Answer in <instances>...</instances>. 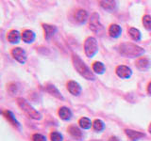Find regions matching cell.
<instances>
[{
    "label": "cell",
    "instance_id": "cell-1",
    "mask_svg": "<svg viewBox=\"0 0 151 141\" xmlns=\"http://www.w3.org/2000/svg\"><path fill=\"white\" fill-rule=\"evenodd\" d=\"M119 53L126 58H138L145 54V49L132 42H123L118 47Z\"/></svg>",
    "mask_w": 151,
    "mask_h": 141
},
{
    "label": "cell",
    "instance_id": "cell-2",
    "mask_svg": "<svg viewBox=\"0 0 151 141\" xmlns=\"http://www.w3.org/2000/svg\"><path fill=\"white\" fill-rule=\"evenodd\" d=\"M72 61H73L74 68L77 70V72L81 75L82 77H84L87 80H92V81H93V80L96 79V76H94L93 72L90 70V68L85 64L84 61L80 58L78 55L72 56Z\"/></svg>",
    "mask_w": 151,
    "mask_h": 141
},
{
    "label": "cell",
    "instance_id": "cell-3",
    "mask_svg": "<svg viewBox=\"0 0 151 141\" xmlns=\"http://www.w3.org/2000/svg\"><path fill=\"white\" fill-rule=\"evenodd\" d=\"M17 103H18L19 107L25 112V114L28 118H30V119H32V120H39L42 119L41 113L38 112L32 105H30L29 103H27V101L25 100V99L17 98Z\"/></svg>",
    "mask_w": 151,
    "mask_h": 141
},
{
    "label": "cell",
    "instance_id": "cell-4",
    "mask_svg": "<svg viewBox=\"0 0 151 141\" xmlns=\"http://www.w3.org/2000/svg\"><path fill=\"white\" fill-rule=\"evenodd\" d=\"M84 51L88 58H93L98 52V43L96 38L88 37L84 41Z\"/></svg>",
    "mask_w": 151,
    "mask_h": 141
},
{
    "label": "cell",
    "instance_id": "cell-5",
    "mask_svg": "<svg viewBox=\"0 0 151 141\" xmlns=\"http://www.w3.org/2000/svg\"><path fill=\"white\" fill-rule=\"evenodd\" d=\"M89 26H90V29L93 32L96 33L97 35L101 36L102 34H104V26H102L100 21H99L98 13L94 12L91 15V18H90V21H89Z\"/></svg>",
    "mask_w": 151,
    "mask_h": 141
},
{
    "label": "cell",
    "instance_id": "cell-6",
    "mask_svg": "<svg viewBox=\"0 0 151 141\" xmlns=\"http://www.w3.org/2000/svg\"><path fill=\"white\" fill-rule=\"evenodd\" d=\"M12 55L13 56V58L16 61H18L19 63L25 64L27 61V53L21 47H15L12 50Z\"/></svg>",
    "mask_w": 151,
    "mask_h": 141
},
{
    "label": "cell",
    "instance_id": "cell-7",
    "mask_svg": "<svg viewBox=\"0 0 151 141\" xmlns=\"http://www.w3.org/2000/svg\"><path fill=\"white\" fill-rule=\"evenodd\" d=\"M115 73L118 77L122 79H129L132 75V70L129 67H127L126 65H119L116 67Z\"/></svg>",
    "mask_w": 151,
    "mask_h": 141
},
{
    "label": "cell",
    "instance_id": "cell-8",
    "mask_svg": "<svg viewBox=\"0 0 151 141\" xmlns=\"http://www.w3.org/2000/svg\"><path fill=\"white\" fill-rule=\"evenodd\" d=\"M66 87H67L68 91L74 96H78L82 90L80 85L78 82L74 81V80H70V81H68L67 84H66Z\"/></svg>",
    "mask_w": 151,
    "mask_h": 141
},
{
    "label": "cell",
    "instance_id": "cell-9",
    "mask_svg": "<svg viewBox=\"0 0 151 141\" xmlns=\"http://www.w3.org/2000/svg\"><path fill=\"white\" fill-rule=\"evenodd\" d=\"M135 65L138 70H142V72H145V70H147L151 67V62L146 58H140L136 60Z\"/></svg>",
    "mask_w": 151,
    "mask_h": 141
},
{
    "label": "cell",
    "instance_id": "cell-10",
    "mask_svg": "<svg viewBox=\"0 0 151 141\" xmlns=\"http://www.w3.org/2000/svg\"><path fill=\"white\" fill-rule=\"evenodd\" d=\"M2 114L5 117V119H6L13 127H15V128H17V129H20L21 125H20V123H19V121L15 119V117H14L13 113L12 111L5 110V111L2 112Z\"/></svg>",
    "mask_w": 151,
    "mask_h": 141
},
{
    "label": "cell",
    "instance_id": "cell-11",
    "mask_svg": "<svg viewBox=\"0 0 151 141\" xmlns=\"http://www.w3.org/2000/svg\"><path fill=\"white\" fill-rule=\"evenodd\" d=\"M125 133L127 135V137H129L131 141H138L142 138H144L145 136V134L142 133V132L134 131V130H131V129H126Z\"/></svg>",
    "mask_w": 151,
    "mask_h": 141
},
{
    "label": "cell",
    "instance_id": "cell-12",
    "mask_svg": "<svg viewBox=\"0 0 151 141\" xmlns=\"http://www.w3.org/2000/svg\"><path fill=\"white\" fill-rule=\"evenodd\" d=\"M74 18H75L76 22H77L78 24L82 25V24H84L85 22L87 21V19H88V12L85 11V9H78V11L75 12Z\"/></svg>",
    "mask_w": 151,
    "mask_h": 141
},
{
    "label": "cell",
    "instance_id": "cell-13",
    "mask_svg": "<svg viewBox=\"0 0 151 141\" xmlns=\"http://www.w3.org/2000/svg\"><path fill=\"white\" fill-rule=\"evenodd\" d=\"M45 91H46V92H48L49 94H51V95H52V96H54L55 98L59 99V100H61V101H63V100H64L63 96L61 95V93L59 91V89L57 88L54 86V85H51V84L46 85V87H45Z\"/></svg>",
    "mask_w": 151,
    "mask_h": 141
},
{
    "label": "cell",
    "instance_id": "cell-14",
    "mask_svg": "<svg viewBox=\"0 0 151 141\" xmlns=\"http://www.w3.org/2000/svg\"><path fill=\"white\" fill-rule=\"evenodd\" d=\"M99 5L104 9L109 11H114L117 8V2L112 1V0H102V1H99Z\"/></svg>",
    "mask_w": 151,
    "mask_h": 141
},
{
    "label": "cell",
    "instance_id": "cell-15",
    "mask_svg": "<svg viewBox=\"0 0 151 141\" xmlns=\"http://www.w3.org/2000/svg\"><path fill=\"white\" fill-rule=\"evenodd\" d=\"M68 132H69V134L77 140H81L83 137V134H82L81 130L76 125H70L68 127Z\"/></svg>",
    "mask_w": 151,
    "mask_h": 141
},
{
    "label": "cell",
    "instance_id": "cell-16",
    "mask_svg": "<svg viewBox=\"0 0 151 141\" xmlns=\"http://www.w3.org/2000/svg\"><path fill=\"white\" fill-rule=\"evenodd\" d=\"M42 28L45 30V37L46 40H49L57 32V26L48 25V24H42Z\"/></svg>",
    "mask_w": 151,
    "mask_h": 141
},
{
    "label": "cell",
    "instance_id": "cell-17",
    "mask_svg": "<svg viewBox=\"0 0 151 141\" xmlns=\"http://www.w3.org/2000/svg\"><path fill=\"white\" fill-rule=\"evenodd\" d=\"M8 41L11 42L12 44H15V43H18L19 41H20V39L22 38L20 32L17 31V30H11L9 33H8Z\"/></svg>",
    "mask_w": 151,
    "mask_h": 141
},
{
    "label": "cell",
    "instance_id": "cell-18",
    "mask_svg": "<svg viewBox=\"0 0 151 141\" xmlns=\"http://www.w3.org/2000/svg\"><path fill=\"white\" fill-rule=\"evenodd\" d=\"M122 33V28L119 25H117V24H111L109 27V35H110L111 38H118Z\"/></svg>",
    "mask_w": 151,
    "mask_h": 141
},
{
    "label": "cell",
    "instance_id": "cell-19",
    "mask_svg": "<svg viewBox=\"0 0 151 141\" xmlns=\"http://www.w3.org/2000/svg\"><path fill=\"white\" fill-rule=\"evenodd\" d=\"M35 38H36V35L32 30L27 29L25 31H23L22 40L23 41H25L26 43H32V42L35 41Z\"/></svg>",
    "mask_w": 151,
    "mask_h": 141
},
{
    "label": "cell",
    "instance_id": "cell-20",
    "mask_svg": "<svg viewBox=\"0 0 151 141\" xmlns=\"http://www.w3.org/2000/svg\"><path fill=\"white\" fill-rule=\"evenodd\" d=\"M58 114L60 117V119L63 120H69L71 118H72V115H73L70 108L66 107V106L60 107L58 111Z\"/></svg>",
    "mask_w": 151,
    "mask_h": 141
},
{
    "label": "cell",
    "instance_id": "cell-21",
    "mask_svg": "<svg viewBox=\"0 0 151 141\" xmlns=\"http://www.w3.org/2000/svg\"><path fill=\"white\" fill-rule=\"evenodd\" d=\"M92 68H93V72L97 74H103L106 70L105 65H104L102 62H100V61H96V62H93Z\"/></svg>",
    "mask_w": 151,
    "mask_h": 141
},
{
    "label": "cell",
    "instance_id": "cell-22",
    "mask_svg": "<svg viewBox=\"0 0 151 141\" xmlns=\"http://www.w3.org/2000/svg\"><path fill=\"white\" fill-rule=\"evenodd\" d=\"M127 32H129V34L130 36V38L133 41H138L141 40V38H142V34H141V32L139 29H137V28L135 27H130L129 28V30H127Z\"/></svg>",
    "mask_w": 151,
    "mask_h": 141
},
{
    "label": "cell",
    "instance_id": "cell-23",
    "mask_svg": "<svg viewBox=\"0 0 151 141\" xmlns=\"http://www.w3.org/2000/svg\"><path fill=\"white\" fill-rule=\"evenodd\" d=\"M78 124L84 130H88L93 126V122L91 121V120L88 119V118H81L78 120Z\"/></svg>",
    "mask_w": 151,
    "mask_h": 141
},
{
    "label": "cell",
    "instance_id": "cell-24",
    "mask_svg": "<svg viewBox=\"0 0 151 141\" xmlns=\"http://www.w3.org/2000/svg\"><path fill=\"white\" fill-rule=\"evenodd\" d=\"M93 128L96 130V132H101L105 129V123L101 120H94L93 122Z\"/></svg>",
    "mask_w": 151,
    "mask_h": 141
},
{
    "label": "cell",
    "instance_id": "cell-25",
    "mask_svg": "<svg viewBox=\"0 0 151 141\" xmlns=\"http://www.w3.org/2000/svg\"><path fill=\"white\" fill-rule=\"evenodd\" d=\"M143 25L146 30L151 31V16L148 14L143 17Z\"/></svg>",
    "mask_w": 151,
    "mask_h": 141
},
{
    "label": "cell",
    "instance_id": "cell-26",
    "mask_svg": "<svg viewBox=\"0 0 151 141\" xmlns=\"http://www.w3.org/2000/svg\"><path fill=\"white\" fill-rule=\"evenodd\" d=\"M50 139L51 141H63V136L59 132H52L50 134Z\"/></svg>",
    "mask_w": 151,
    "mask_h": 141
},
{
    "label": "cell",
    "instance_id": "cell-27",
    "mask_svg": "<svg viewBox=\"0 0 151 141\" xmlns=\"http://www.w3.org/2000/svg\"><path fill=\"white\" fill-rule=\"evenodd\" d=\"M32 141H46V137L41 134H34L32 135Z\"/></svg>",
    "mask_w": 151,
    "mask_h": 141
},
{
    "label": "cell",
    "instance_id": "cell-28",
    "mask_svg": "<svg viewBox=\"0 0 151 141\" xmlns=\"http://www.w3.org/2000/svg\"><path fill=\"white\" fill-rule=\"evenodd\" d=\"M8 90L11 94H14L17 91V86L15 84H9L8 86Z\"/></svg>",
    "mask_w": 151,
    "mask_h": 141
},
{
    "label": "cell",
    "instance_id": "cell-29",
    "mask_svg": "<svg viewBox=\"0 0 151 141\" xmlns=\"http://www.w3.org/2000/svg\"><path fill=\"white\" fill-rule=\"evenodd\" d=\"M108 141H120V139L117 137V136H115V135H113V136H111L110 138H109V140Z\"/></svg>",
    "mask_w": 151,
    "mask_h": 141
},
{
    "label": "cell",
    "instance_id": "cell-30",
    "mask_svg": "<svg viewBox=\"0 0 151 141\" xmlns=\"http://www.w3.org/2000/svg\"><path fill=\"white\" fill-rule=\"evenodd\" d=\"M147 93L151 95V82L147 85Z\"/></svg>",
    "mask_w": 151,
    "mask_h": 141
},
{
    "label": "cell",
    "instance_id": "cell-31",
    "mask_svg": "<svg viewBox=\"0 0 151 141\" xmlns=\"http://www.w3.org/2000/svg\"><path fill=\"white\" fill-rule=\"evenodd\" d=\"M148 132L151 134V123H150V125L148 126Z\"/></svg>",
    "mask_w": 151,
    "mask_h": 141
},
{
    "label": "cell",
    "instance_id": "cell-32",
    "mask_svg": "<svg viewBox=\"0 0 151 141\" xmlns=\"http://www.w3.org/2000/svg\"><path fill=\"white\" fill-rule=\"evenodd\" d=\"M92 141H101V140H92Z\"/></svg>",
    "mask_w": 151,
    "mask_h": 141
}]
</instances>
